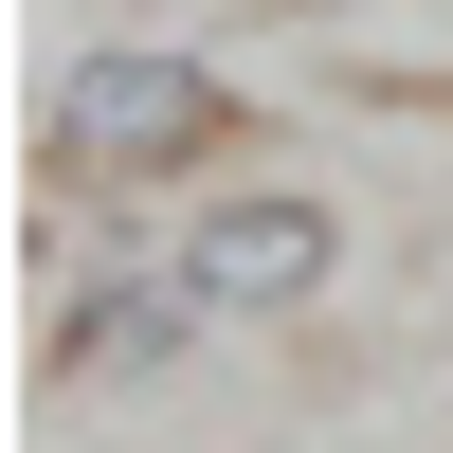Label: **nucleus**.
Masks as SVG:
<instances>
[{
	"instance_id": "obj_1",
	"label": "nucleus",
	"mask_w": 453,
	"mask_h": 453,
	"mask_svg": "<svg viewBox=\"0 0 453 453\" xmlns=\"http://www.w3.org/2000/svg\"><path fill=\"white\" fill-rule=\"evenodd\" d=\"M218 127H236V91H218L200 55H164V36H91V55L55 73V164H91V181L200 164Z\"/></svg>"
},
{
	"instance_id": "obj_2",
	"label": "nucleus",
	"mask_w": 453,
	"mask_h": 453,
	"mask_svg": "<svg viewBox=\"0 0 453 453\" xmlns=\"http://www.w3.org/2000/svg\"><path fill=\"white\" fill-rule=\"evenodd\" d=\"M181 273H200V309H309L345 273V218L326 200H200L181 218Z\"/></svg>"
},
{
	"instance_id": "obj_3",
	"label": "nucleus",
	"mask_w": 453,
	"mask_h": 453,
	"mask_svg": "<svg viewBox=\"0 0 453 453\" xmlns=\"http://www.w3.org/2000/svg\"><path fill=\"white\" fill-rule=\"evenodd\" d=\"M200 326H218V309H200V273L164 254V273H127V290H91V309L55 326V363H73V381H127V363H181Z\"/></svg>"
}]
</instances>
